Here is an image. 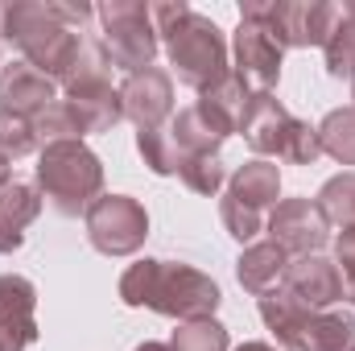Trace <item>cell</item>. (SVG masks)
Segmentation results:
<instances>
[{
    "mask_svg": "<svg viewBox=\"0 0 355 351\" xmlns=\"http://www.w3.org/2000/svg\"><path fill=\"white\" fill-rule=\"evenodd\" d=\"M335 264H339V277H343V302L355 306V236L335 240Z\"/></svg>",
    "mask_w": 355,
    "mask_h": 351,
    "instance_id": "27",
    "label": "cell"
},
{
    "mask_svg": "<svg viewBox=\"0 0 355 351\" xmlns=\"http://www.w3.org/2000/svg\"><path fill=\"white\" fill-rule=\"evenodd\" d=\"M327 54V75L331 79H355V21L339 8V21L331 29V37L322 42Z\"/></svg>",
    "mask_w": 355,
    "mask_h": 351,
    "instance_id": "22",
    "label": "cell"
},
{
    "mask_svg": "<svg viewBox=\"0 0 355 351\" xmlns=\"http://www.w3.org/2000/svg\"><path fill=\"white\" fill-rule=\"evenodd\" d=\"M120 302L132 310H153V314H166L178 323H194V318H215L223 293H219L215 277H207L194 264L145 257L124 268Z\"/></svg>",
    "mask_w": 355,
    "mask_h": 351,
    "instance_id": "2",
    "label": "cell"
},
{
    "mask_svg": "<svg viewBox=\"0 0 355 351\" xmlns=\"http://www.w3.org/2000/svg\"><path fill=\"white\" fill-rule=\"evenodd\" d=\"M343 12H347V17L355 21V0H347V4H343Z\"/></svg>",
    "mask_w": 355,
    "mask_h": 351,
    "instance_id": "32",
    "label": "cell"
},
{
    "mask_svg": "<svg viewBox=\"0 0 355 351\" xmlns=\"http://www.w3.org/2000/svg\"><path fill=\"white\" fill-rule=\"evenodd\" d=\"M244 141L252 145L257 157H277L289 166H314L322 157L318 145V128H310L306 120H297L293 112H285V103L272 91H252L248 112L240 120Z\"/></svg>",
    "mask_w": 355,
    "mask_h": 351,
    "instance_id": "6",
    "label": "cell"
},
{
    "mask_svg": "<svg viewBox=\"0 0 355 351\" xmlns=\"http://www.w3.org/2000/svg\"><path fill=\"white\" fill-rule=\"evenodd\" d=\"M37 215H42V190H37L33 182H21V178H12V182L0 190V219H4L8 228L25 232V228H29Z\"/></svg>",
    "mask_w": 355,
    "mask_h": 351,
    "instance_id": "21",
    "label": "cell"
},
{
    "mask_svg": "<svg viewBox=\"0 0 355 351\" xmlns=\"http://www.w3.org/2000/svg\"><path fill=\"white\" fill-rule=\"evenodd\" d=\"M265 232L289 261L293 257H314L331 240V223H327V215H322V207L314 198H281L268 211Z\"/></svg>",
    "mask_w": 355,
    "mask_h": 351,
    "instance_id": "11",
    "label": "cell"
},
{
    "mask_svg": "<svg viewBox=\"0 0 355 351\" xmlns=\"http://www.w3.org/2000/svg\"><path fill=\"white\" fill-rule=\"evenodd\" d=\"M314 203L322 207L327 223L339 228V236H355V170L327 178Z\"/></svg>",
    "mask_w": 355,
    "mask_h": 351,
    "instance_id": "19",
    "label": "cell"
},
{
    "mask_svg": "<svg viewBox=\"0 0 355 351\" xmlns=\"http://www.w3.org/2000/svg\"><path fill=\"white\" fill-rule=\"evenodd\" d=\"M149 17L157 25V37L170 54V67L182 87L202 95L232 75V67H227L232 46L211 17L194 12L186 0H157V4H149Z\"/></svg>",
    "mask_w": 355,
    "mask_h": 351,
    "instance_id": "1",
    "label": "cell"
},
{
    "mask_svg": "<svg viewBox=\"0 0 355 351\" xmlns=\"http://www.w3.org/2000/svg\"><path fill=\"white\" fill-rule=\"evenodd\" d=\"M285 264H289V257H285L272 240H257V244H248V248L240 252L236 277H240V285H244L248 293L265 298V293H272V289H281Z\"/></svg>",
    "mask_w": 355,
    "mask_h": 351,
    "instance_id": "18",
    "label": "cell"
},
{
    "mask_svg": "<svg viewBox=\"0 0 355 351\" xmlns=\"http://www.w3.org/2000/svg\"><path fill=\"white\" fill-rule=\"evenodd\" d=\"M236 351H277V348L272 343H240Z\"/></svg>",
    "mask_w": 355,
    "mask_h": 351,
    "instance_id": "30",
    "label": "cell"
},
{
    "mask_svg": "<svg viewBox=\"0 0 355 351\" xmlns=\"http://www.w3.org/2000/svg\"><path fill=\"white\" fill-rule=\"evenodd\" d=\"M37 343V285L21 273L0 277V351H29Z\"/></svg>",
    "mask_w": 355,
    "mask_h": 351,
    "instance_id": "16",
    "label": "cell"
},
{
    "mask_svg": "<svg viewBox=\"0 0 355 351\" xmlns=\"http://www.w3.org/2000/svg\"><path fill=\"white\" fill-rule=\"evenodd\" d=\"M0 37L12 42L29 67H37L62 87L87 33L71 29L58 17L54 0H0Z\"/></svg>",
    "mask_w": 355,
    "mask_h": 351,
    "instance_id": "3",
    "label": "cell"
},
{
    "mask_svg": "<svg viewBox=\"0 0 355 351\" xmlns=\"http://www.w3.org/2000/svg\"><path fill=\"white\" fill-rule=\"evenodd\" d=\"M120 103H124V120L137 124V132L166 128L174 120V75L162 67L128 75L120 87Z\"/></svg>",
    "mask_w": 355,
    "mask_h": 351,
    "instance_id": "12",
    "label": "cell"
},
{
    "mask_svg": "<svg viewBox=\"0 0 355 351\" xmlns=\"http://www.w3.org/2000/svg\"><path fill=\"white\" fill-rule=\"evenodd\" d=\"M318 145L339 166H355V108H335L318 124Z\"/></svg>",
    "mask_w": 355,
    "mask_h": 351,
    "instance_id": "20",
    "label": "cell"
},
{
    "mask_svg": "<svg viewBox=\"0 0 355 351\" xmlns=\"http://www.w3.org/2000/svg\"><path fill=\"white\" fill-rule=\"evenodd\" d=\"M232 132H240L236 120L223 116V112H219L211 99H202V95L170 120V137H174L182 162H186V157H219V149H223V141H227Z\"/></svg>",
    "mask_w": 355,
    "mask_h": 351,
    "instance_id": "14",
    "label": "cell"
},
{
    "mask_svg": "<svg viewBox=\"0 0 355 351\" xmlns=\"http://www.w3.org/2000/svg\"><path fill=\"white\" fill-rule=\"evenodd\" d=\"M25 244V232H17V228H8L4 219H0V257H8V252H17Z\"/></svg>",
    "mask_w": 355,
    "mask_h": 351,
    "instance_id": "28",
    "label": "cell"
},
{
    "mask_svg": "<svg viewBox=\"0 0 355 351\" xmlns=\"http://www.w3.org/2000/svg\"><path fill=\"white\" fill-rule=\"evenodd\" d=\"M232 58H236L232 71H236L252 91H272L277 79H281V58H285V50L272 42V33H268L261 21L240 17V25H236V33H232Z\"/></svg>",
    "mask_w": 355,
    "mask_h": 351,
    "instance_id": "15",
    "label": "cell"
},
{
    "mask_svg": "<svg viewBox=\"0 0 355 351\" xmlns=\"http://www.w3.org/2000/svg\"><path fill=\"white\" fill-rule=\"evenodd\" d=\"M352 108H355V79H352Z\"/></svg>",
    "mask_w": 355,
    "mask_h": 351,
    "instance_id": "33",
    "label": "cell"
},
{
    "mask_svg": "<svg viewBox=\"0 0 355 351\" xmlns=\"http://www.w3.org/2000/svg\"><path fill=\"white\" fill-rule=\"evenodd\" d=\"M95 17L103 21V50L112 58L116 71L124 75H137V71H149L157 50H162V37H157V25L149 17V4L145 0H103L95 8Z\"/></svg>",
    "mask_w": 355,
    "mask_h": 351,
    "instance_id": "8",
    "label": "cell"
},
{
    "mask_svg": "<svg viewBox=\"0 0 355 351\" xmlns=\"http://www.w3.org/2000/svg\"><path fill=\"white\" fill-rule=\"evenodd\" d=\"M0 67H4V62H0Z\"/></svg>",
    "mask_w": 355,
    "mask_h": 351,
    "instance_id": "34",
    "label": "cell"
},
{
    "mask_svg": "<svg viewBox=\"0 0 355 351\" xmlns=\"http://www.w3.org/2000/svg\"><path fill=\"white\" fill-rule=\"evenodd\" d=\"M29 153H42V141H37L33 124L21 120V116L0 112V162L12 166V162H21V157H29Z\"/></svg>",
    "mask_w": 355,
    "mask_h": 351,
    "instance_id": "25",
    "label": "cell"
},
{
    "mask_svg": "<svg viewBox=\"0 0 355 351\" xmlns=\"http://www.w3.org/2000/svg\"><path fill=\"white\" fill-rule=\"evenodd\" d=\"M54 99H58V83L50 75H42L37 67H29L25 58H12L0 67V112L33 124Z\"/></svg>",
    "mask_w": 355,
    "mask_h": 351,
    "instance_id": "17",
    "label": "cell"
},
{
    "mask_svg": "<svg viewBox=\"0 0 355 351\" xmlns=\"http://www.w3.org/2000/svg\"><path fill=\"white\" fill-rule=\"evenodd\" d=\"M137 153L157 178H174L182 170V153H178L174 137H170V124L153 128V132H137Z\"/></svg>",
    "mask_w": 355,
    "mask_h": 351,
    "instance_id": "23",
    "label": "cell"
},
{
    "mask_svg": "<svg viewBox=\"0 0 355 351\" xmlns=\"http://www.w3.org/2000/svg\"><path fill=\"white\" fill-rule=\"evenodd\" d=\"M261 318L281 351H355V314L347 310H306L272 289L261 298Z\"/></svg>",
    "mask_w": 355,
    "mask_h": 351,
    "instance_id": "5",
    "label": "cell"
},
{
    "mask_svg": "<svg viewBox=\"0 0 355 351\" xmlns=\"http://www.w3.org/2000/svg\"><path fill=\"white\" fill-rule=\"evenodd\" d=\"M178 178H182V186L186 190H194V194H219L223 190V182H227V166L219 162V157H186L182 162V170H178Z\"/></svg>",
    "mask_w": 355,
    "mask_h": 351,
    "instance_id": "26",
    "label": "cell"
},
{
    "mask_svg": "<svg viewBox=\"0 0 355 351\" xmlns=\"http://www.w3.org/2000/svg\"><path fill=\"white\" fill-rule=\"evenodd\" d=\"M240 17L261 21L281 50H310L322 46L339 21V4L327 0H244Z\"/></svg>",
    "mask_w": 355,
    "mask_h": 351,
    "instance_id": "9",
    "label": "cell"
},
{
    "mask_svg": "<svg viewBox=\"0 0 355 351\" xmlns=\"http://www.w3.org/2000/svg\"><path fill=\"white\" fill-rule=\"evenodd\" d=\"M37 190L58 215H67V219L87 215L91 203L103 198V162L83 141L42 145V153H37Z\"/></svg>",
    "mask_w": 355,
    "mask_h": 351,
    "instance_id": "4",
    "label": "cell"
},
{
    "mask_svg": "<svg viewBox=\"0 0 355 351\" xmlns=\"http://www.w3.org/2000/svg\"><path fill=\"white\" fill-rule=\"evenodd\" d=\"M281 293L306 310H335L343 302V277H339V264L335 257H293L285 264V277H281Z\"/></svg>",
    "mask_w": 355,
    "mask_h": 351,
    "instance_id": "13",
    "label": "cell"
},
{
    "mask_svg": "<svg viewBox=\"0 0 355 351\" xmlns=\"http://www.w3.org/2000/svg\"><path fill=\"white\" fill-rule=\"evenodd\" d=\"M87 240L99 257H137L149 240V211L132 194H103L83 215Z\"/></svg>",
    "mask_w": 355,
    "mask_h": 351,
    "instance_id": "10",
    "label": "cell"
},
{
    "mask_svg": "<svg viewBox=\"0 0 355 351\" xmlns=\"http://www.w3.org/2000/svg\"><path fill=\"white\" fill-rule=\"evenodd\" d=\"M170 351H232L227 327L215 318H194V323H178Z\"/></svg>",
    "mask_w": 355,
    "mask_h": 351,
    "instance_id": "24",
    "label": "cell"
},
{
    "mask_svg": "<svg viewBox=\"0 0 355 351\" xmlns=\"http://www.w3.org/2000/svg\"><path fill=\"white\" fill-rule=\"evenodd\" d=\"M137 351H170V343H141Z\"/></svg>",
    "mask_w": 355,
    "mask_h": 351,
    "instance_id": "31",
    "label": "cell"
},
{
    "mask_svg": "<svg viewBox=\"0 0 355 351\" xmlns=\"http://www.w3.org/2000/svg\"><path fill=\"white\" fill-rule=\"evenodd\" d=\"M277 198H281L277 162H265V157L244 162L227 178V190L219 198V219H223L227 236L240 240V244H257V236L265 232L268 211L277 207Z\"/></svg>",
    "mask_w": 355,
    "mask_h": 351,
    "instance_id": "7",
    "label": "cell"
},
{
    "mask_svg": "<svg viewBox=\"0 0 355 351\" xmlns=\"http://www.w3.org/2000/svg\"><path fill=\"white\" fill-rule=\"evenodd\" d=\"M8 182H12V166H8V162H0V190H4Z\"/></svg>",
    "mask_w": 355,
    "mask_h": 351,
    "instance_id": "29",
    "label": "cell"
}]
</instances>
